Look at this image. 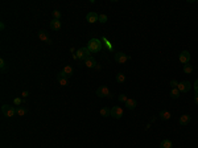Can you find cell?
<instances>
[{"mask_svg": "<svg viewBox=\"0 0 198 148\" xmlns=\"http://www.w3.org/2000/svg\"><path fill=\"white\" fill-rule=\"evenodd\" d=\"M5 68H7V62H5L4 58H0V69L1 70H5Z\"/></svg>", "mask_w": 198, "mask_h": 148, "instance_id": "obj_28", "label": "cell"}, {"mask_svg": "<svg viewBox=\"0 0 198 148\" xmlns=\"http://www.w3.org/2000/svg\"><path fill=\"white\" fill-rule=\"evenodd\" d=\"M63 73H65V75L67 77V78H70L71 75H73V73H74V70H73V68L71 66H69V65H66L65 68H63Z\"/></svg>", "mask_w": 198, "mask_h": 148, "instance_id": "obj_18", "label": "cell"}, {"mask_svg": "<svg viewBox=\"0 0 198 148\" xmlns=\"http://www.w3.org/2000/svg\"><path fill=\"white\" fill-rule=\"evenodd\" d=\"M180 94H181V92H180V90L177 89H172L170 90V98H173V99H178L180 98Z\"/></svg>", "mask_w": 198, "mask_h": 148, "instance_id": "obj_20", "label": "cell"}, {"mask_svg": "<svg viewBox=\"0 0 198 148\" xmlns=\"http://www.w3.org/2000/svg\"><path fill=\"white\" fill-rule=\"evenodd\" d=\"M86 20H87V23L94 24V23H97V21L99 20V15L95 13V12H89L86 15Z\"/></svg>", "mask_w": 198, "mask_h": 148, "instance_id": "obj_11", "label": "cell"}, {"mask_svg": "<svg viewBox=\"0 0 198 148\" xmlns=\"http://www.w3.org/2000/svg\"><path fill=\"white\" fill-rule=\"evenodd\" d=\"M1 112H3V115L7 116V118H12V116L16 115V107L8 106V105H3L1 106Z\"/></svg>", "mask_w": 198, "mask_h": 148, "instance_id": "obj_4", "label": "cell"}, {"mask_svg": "<svg viewBox=\"0 0 198 148\" xmlns=\"http://www.w3.org/2000/svg\"><path fill=\"white\" fill-rule=\"evenodd\" d=\"M193 71V66L190 65V63H186V65H184V73L185 74H190Z\"/></svg>", "mask_w": 198, "mask_h": 148, "instance_id": "obj_23", "label": "cell"}, {"mask_svg": "<svg viewBox=\"0 0 198 148\" xmlns=\"http://www.w3.org/2000/svg\"><path fill=\"white\" fill-rule=\"evenodd\" d=\"M111 116L115 119H120L121 116H123V108L119 107V106H114V107L111 108Z\"/></svg>", "mask_w": 198, "mask_h": 148, "instance_id": "obj_6", "label": "cell"}, {"mask_svg": "<svg viewBox=\"0 0 198 148\" xmlns=\"http://www.w3.org/2000/svg\"><path fill=\"white\" fill-rule=\"evenodd\" d=\"M100 115L104 116V118H107V116H111V108H108V107H103L102 110H100Z\"/></svg>", "mask_w": 198, "mask_h": 148, "instance_id": "obj_21", "label": "cell"}, {"mask_svg": "<svg viewBox=\"0 0 198 148\" xmlns=\"http://www.w3.org/2000/svg\"><path fill=\"white\" fill-rule=\"evenodd\" d=\"M194 102L198 105V95H197V94H195V97H194Z\"/></svg>", "mask_w": 198, "mask_h": 148, "instance_id": "obj_33", "label": "cell"}, {"mask_svg": "<svg viewBox=\"0 0 198 148\" xmlns=\"http://www.w3.org/2000/svg\"><path fill=\"white\" fill-rule=\"evenodd\" d=\"M84 66H86V68H89V69L95 68V66H97V61H95V58H92V57L87 58V60L84 61Z\"/></svg>", "mask_w": 198, "mask_h": 148, "instance_id": "obj_16", "label": "cell"}, {"mask_svg": "<svg viewBox=\"0 0 198 148\" xmlns=\"http://www.w3.org/2000/svg\"><path fill=\"white\" fill-rule=\"evenodd\" d=\"M50 29H53V31H60L61 29V20H54V18H53V20L50 21Z\"/></svg>", "mask_w": 198, "mask_h": 148, "instance_id": "obj_14", "label": "cell"}, {"mask_svg": "<svg viewBox=\"0 0 198 148\" xmlns=\"http://www.w3.org/2000/svg\"><path fill=\"white\" fill-rule=\"evenodd\" d=\"M52 13H53V18H54V20H61V12L60 11L54 9Z\"/></svg>", "mask_w": 198, "mask_h": 148, "instance_id": "obj_25", "label": "cell"}, {"mask_svg": "<svg viewBox=\"0 0 198 148\" xmlns=\"http://www.w3.org/2000/svg\"><path fill=\"white\" fill-rule=\"evenodd\" d=\"M57 81H58V83H60L61 86H67L69 85V78L65 75L63 71H60V73L57 74Z\"/></svg>", "mask_w": 198, "mask_h": 148, "instance_id": "obj_8", "label": "cell"}, {"mask_svg": "<svg viewBox=\"0 0 198 148\" xmlns=\"http://www.w3.org/2000/svg\"><path fill=\"white\" fill-rule=\"evenodd\" d=\"M77 57H78V60H81V61H86L87 58H90L91 57V52H90L89 49H87V46H82V48H79L78 50H77Z\"/></svg>", "mask_w": 198, "mask_h": 148, "instance_id": "obj_3", "label": "cell"}, {"mask_svg": "<svg viewBox=\"0 0 198 148\" xmlns=\"http://www.w3.org/2000/svg\"><path fill=\"white\" fill-rule=\"evenodd\" d=\"M124 81H126V75H124L123 73H118V74H116V82H118V83H123Z\"/></svg>", "mask_w": 198, "mask_h": 148, "instance_id": "obj_22", "label": "cell"}, {"mask_svg": "<svg viewBox=\"0 0 198 148\" xmlns=\"http://www.w3.org/2000/svg\"><path fill=\"white\" fill-rule=\"evenodd\" d=\"M124 105H126V107L128 108V110H135L137 106V102L135 99H132V98H128V100H127Z\"/></svg>", "mask_w": 198, "mask_h": 148, "instance_id": "obj_13", "label": "cell"}, {"mask_svg": "<svg viewBox=\"0 0 198 148\" xmlns=\"http://www.w3.org/2000/svg\"><path fill=\"white\" fill-rule=\"evenodd\" d=\"M158 116H160V119H163V120H169V119L172 118V114H170V111L163 110V111H160Z\"/></svg>", "mask_w": 198, "mask_h": 148, "instance_id": "obj_15", "label": "cell"}, {"mask_svg": "<svg viewBox=\"0 0 198 148\" xmlns=\"http://www.w3.org/2000/svg\"><path fill=\"white\" fill-rule=\"evenodd\" d=\"M190 87H192V83H190L189 81H182L178 83V87H177V89L180 90V92H187L190 90Z\"/></svg>", "mask_w": 198, "mask_h": 148, "instance_id": "obj_9", "label": "cell"}, {"mask_svg": "<svg viewBox=\"0 0 198 148\" xmlns=\"http://www.w3.org/2000/svg\"><path fill=\"white\" fill-rule=\"evenodd\" d=\"M95 94H97L99 98H110V99H112L114 98V94L110 91V89H108L107 86H104V85L100 86V87H98Z\"/></svg>", "mask_w": 198, "mask_h": 148, "instance_id": "obj_2", "label": "cell"}, {"mask_svg": "<svg viewBox=\"0 0 198 148\" xmlns=\"http://www.w3.org/2000/svg\"><path fill=\"white\" fill-rule=\"evenodd\" d=\"M193 87H194L195 94L198 95V79H195V82H194V85H193Z\"/></svg>", "mask_w": 198, "mask_h": 148, "instance_id": "obj_30", "label": "cell"}, {"mask_svg": "<svg viewBox=\"0 0 198 148\" xmlns=\"http://www.w3.org/2000/svg\"><path fill=\"white\" fill-rule=\"evenodd\" d=\"M26 112H28V108H26V107H21V106L16 107V114H17L18 116H24V115H26Z\"/></svg>", "mask_w": 198, "mask_h": 148, "instance_id": "obj_19", "label": "cell"}, {"mask_svg": "<svg viewBox=\"0 0 198 148\" xmlns=\"http://www.w3.org/2000/svg\"><path fill=\"white\" fill-rule=\"evenodd\" d=\"M178 83H180V82H177L176 79H172V81L169 82V85H170L172 89H176V87H178Z\"/></svg>", "mask_w": 198, "mask_h": 148, "instance_id": "obj_29", "label": "cell"}, {"mask_svg": "<svg viewBox=\"0 0 198 148\" xmlns=\"http://www.w3.org/2000/svg\"><path fill=\"white\" fill-rule=\"evenodd\" d=\"M37 36H38V38L41 40V41L46 42V44H52V40H50L49 34H48V32H46V31H44V29H41V31H40L38 33H37Z\"/></svg>", "mask_w": 198, "mask_h": 148, "instance_id": "obj_10", "label": "cell"}, {"mask_svg": "<svg viewBox=\"0 0 198 148\" xmlns=\"http://www.w3.org/2000/svg\"><path fill=\"white\" fill-rule=\"evenodd\" d=\"M178 60H180V62H181V63H184V65L189 63V61H190V53L187 52V50H182V52L180 53Z\"/></svg>", "mask_w": 198, "mask_h": 148, "instance_id": "obj_7", "label": "cell"}, {"mask_svg": "<svg viewBox=\"0 0 198 148\" xmlns=\"http://www.w3.org/2000/svg\"><path fill=\"white\" fill-rule=\"evenodd\" d=\"M114 58H115V61L118 63H126L131 57H129V56H127V54H124L123 52H116L115 56H114Z\"/></svg>", "mask_w": 198, "mask_h": 148, "instance_id": "obj_5", "label": "cell"}, {"mask_svg": "<svg viewBox=\"0 0 198 148\" xmlns=\"http://www.w3.org/2000/svg\"><path fill=\"white\" fill-rule=\"evenodd\" d=\"M28 95H29V91H28V90H24V91L21 92V97H23V99H25Z\"/></svg>", "mask_w": 198, "mask_h": 148, "instance_id": "obj_31", "label": "cell"}, {"mask_svg": "<svg viewBox=\"0 0 198 148\" xmlns=\"http://www.w3.org/2000/svg\"><path fill=\"white\" fill-rule=\"evenodd\" d=\"M190 120H192L190 115H186V114H184V115L180 116L178 123H180V126H187V124L190 123Z\"/></svg>", "mask_w": 198, "mask_h": 148, "instance_id": "obj_12", "label": "cell"}, {"mask_svg": "<svg viewBox=\"0 0 198 148\" xmlns=\"http://www.w3.org/2000/svg\"><path fill=\"white\" fill-rule=\"evenodd\" d=\"M118 99H119V102H121V103H126L127 100H128V97H127L126 94H120L118 97Z\"/></svg>", "mask_w": 198, "mask_h": 148, "instance_id": "obj_26", "label": "cell"}, {"mask_svg": "<svg viewBox=\"0 0 198 148\" xmlns=\"http://www.w3.org/2000/svg\"><path fill=\"white\" fill-rule=\"evenodd\" d=\"M4 28H5L4 23H0V29H1V31H3V29H4Z\"/></svg>", "mask_w": 198, "mask_h": 148, "instance_id": "obj_32", "label": "cell"}, {"mask_svg": "<svg viewBox=\"0 0 198 148\" xmlns=\"http://www.w3.org/2000/svg\"><path fill=\"white\" fill-rule=\"evenodd\" d=\"M25 102V99H23V98H15V99H13V105L15 106H20V105H23V103Z\"/></svg>", "mask_w": 198, "mask_h": 148, "instance_id": "obj_24", "label": "cell"}, {"mask_svg": "<svg viewBox=\"0 0 198 148\" xmlns=\"http://www.w3.org/2000/svg\"><path fill=\"white\" fill-rule=\"evenodd\" d=\"M102 48H103L102 40H99V38H91L89 42H87V49H89L91 53L100 52V50H102Z\"/></svg>", "mask_w": 198, "mask_h": 148, "instance_id": "obj_1", "label": "cell"}, {"mask_svg": "<svg viewBox=\"0 0 198 148\" xmlns=\"http://www.w3.org/2000/svg\"><path fill=\"white\" fill-rule=\"evenodd\" d=\"M160 148H173V143L169 139H164L163 142L160 143Z\"/></svg>", "mask_w": 198, "mask_h": 148, "instance_id": "obj_17", "label": "cell"}, {"mask_svg": "<svg viewBox=\"0 0 198 148\" xmlns=\"http://www.w3.org/2000/svg\"><path fill=\"white\" fill-rule=\"evenodd\" d=\"M99 23H102V24H104V23H107V16L104 15V13H102V15H99Z\"/></svg>", "mask_w": 198, "mask_h": 148, "instance_id": "obj_27", "label": "cell"}]
</instances>
